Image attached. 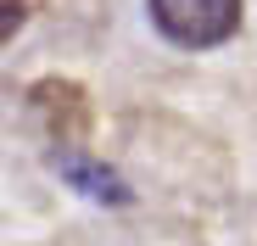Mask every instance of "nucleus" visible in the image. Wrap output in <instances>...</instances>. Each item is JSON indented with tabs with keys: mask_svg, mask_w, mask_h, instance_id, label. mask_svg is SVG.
Listing matches in <instances>:
<instances>
[{
	"mask_svg": "<svg viewBox=\"0 0 257 246\" xmlns=\"http://www.w3.org/2000/svg\"><path fill=\"white\" fill-rule=\"evenodd\" d=\"M146 17L174 51H218L240 28V0H146Z\"/></svg>",
	"mask_w": 257,
	"mask_h": 246,
	"instance_id": "1",
	"label": "nucleus"
},
{
	"mask_svg": "<svg viewBox=\"0 0 257 246\" xmlns=\"http://www.w3.org/2000/svg\"><path fill=\"white\" fill-rule=\"evenodd\" d=\"M23 23H28V0H0V45H6V39H17Z\"/></svg>",
	"mask_w": 257,
	"mask_h": 246,
	"instance_id": "3",
	"label": "nucleus"
},
{
	"mask_svg": "<svg viewBox=\"0 0 257 246\" xmlns=\"http://www.w3.org/2000/svg\"><path fill=\"white\" fill-rule=\"evenodd\" d=\"M62 179L78 185L84 196H95V201H112V207H117V201H128V185L112 179L101 162H73V157H62Z\"/></svg>",
	"mask_w": 257,
	"mask_h": 246,
	"instance_id": "2",
	"label": "nucleus"
}]
</instances>
